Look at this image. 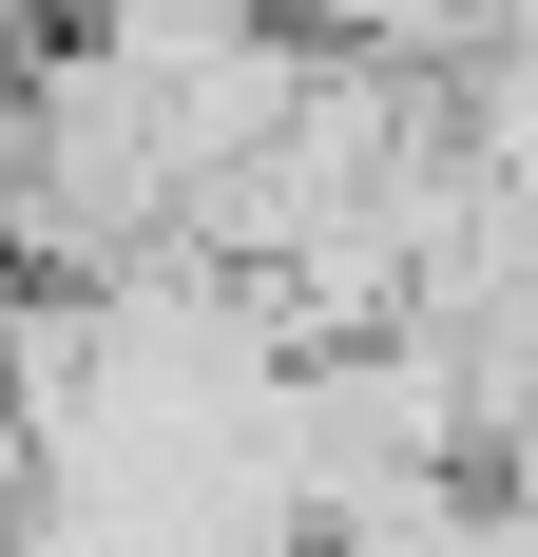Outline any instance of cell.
I'll return each mask as SVG.
<instances>
[{
  "mask_svg": "<svg viewBox=\"0 0 538 557\" xmlns=\"http://www.w3.org/2000/svg\"><path fill=\"white\" fill-rule=\"evenodd\" d=\"M327 557H519V500H500V481H424V500L346 519Z\"/></svg>",
  "mask_w": 538,
  "mask_h": 557,
  "instance_id": "1",
  "label": "cell"
},
{
  "mask_svg": "<svg viewBox=\"0 0 538 557\" xmlns=\"http://www.w3.org/2000/svg\"><path fill=\"white\" fill-rule=\"evenodd\" d=\"M346 58H462V39H519V0H308Z\"/></svg>",
  "mask_w": 538,
  "mask_h": 557,
  "instance_id": "2",
  "label": "cell"
}]
</instances>
